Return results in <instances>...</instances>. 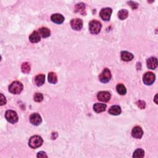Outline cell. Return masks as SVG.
<instances>
[{
	"label": "cell",
	"instance_id": "obj_1",
	"mask_svg": "<svg viewBox=\"0 0 158 158\" xmlns=\"http://www.w3.org/2000/svg\"><path fill=\"white\" fill-rule=\"evenodd\" d=\"M24 87L21 82L15 81L13 82L10 86H9V92L12 94H20L22 90H23Z\"/></svg>",
	"mask_w": 158,
	"mask_h": 158
},
{
	"label": "cell",
	"instance_id": "obj_2",
	"mask_svg": "<svg viewBox=\"0 0 158 158\" xmlns=\"http://www.w3.org/2000/svg\"><path fill=\"white\" fill-rule=\"evenodd\" d=\"M43 142V139L41 137L38 135H35V136L31 137L29 142V145L30 148L33 149L38 148L42 145Z\"/></svg>",
	"mask_w": 158,
	"mask_h": 158
},
{
	"label": "cell",
	"instance_id": "obj_3",
	"mask_svg": "<svg viewBox=\"0 0 158 158\" xmlns=\"http://www.w3.org/2000/svg\"><path fill=\"white\" fill-rule=\"evenodd\" d=\"M101 27V22L96 20L92 21L89 24V30L92 34H98L100 32Z\"/></svg>",
	"mask_w": 158,
	"mask_h": 158
},
{
	"label": "cell",
	"instance_id": "obj_4",
	"mask_svg": "<svg viewBox=\"0 0 158 158\" xmlns=\"http://www.w3.org/2000/svg\"><path fill=\"white\" fill-rule=\"evenodd\" d=\"M5 118L9 122L12 124L17 123L19 120V117H18L16 112L12 110H8L6 112Z\"/></svg>",
	"mask_w": 158,
	"mask_h": 158
},
{
	"label": "cell",
	"instance_id": "obj_5",
	"mask_svg": "<svg viewBox=\"0 0 158 158\" xmlns=\"http://www.w3.org/2000/svg\"><path fill=\"white\" fill-rule=\"evenodd\" d=\"M156 79L155 75L151 72H146L143 77V83L146 85H151L155 82Z\"/></svg>",
	"mask_w": 158,
	"mask_h": 158
},
{
	"label": "cell",
	"instance_id": "obj_6",
	"mask_svg": "<svg viewBox=\"0 0 158 158\" xmlns=\"http://www.w3.org/2000/svg\"><path fill=\"white\" fill-rule=\"evenodd\" d=\"M111 79V71L107 68H106L103 70V72L99 77V79L102 83H107Z\"/></svg>",
	"mask_w": 158,
	"mask_h": 158
},
{
	"label": "cell",
	"instance_id": "obj_7",
	"mask_svg": "<svg viewBox=\"0 0 158 158\" xmlns=\"http://www.w3.org/2000/svg\"><path fill=\"white\" fill-rule=\"evenodd\" d=\"M112 10L110 8H103L100 12V17L101 19L105 21H108L110 20V18L112 14Z\"/></svg>",
	"mask_w": 158,
	"mask_h": 158
},
{
	"label": "cell",
	"instance_id": "obj_8",
	"mask_svg": "<svg viewBox=\"0 0 158 158\" xmlns=\"http://www.w3.org/2000/svg\"><path fill=\"white\" fill-rule=\"evenodd\" d=\"M111 97V94L109 92L103 91L99 92L97 94L98 100L102 102H107L110 100Z\"/></svg>",
	"mask_w": 158,
	"mask_h": 158
},
{
	"label": "cell",
	"instance_id": "obj_9",
	"mask_svg": "<svg viewBox=\"0 0 158 158\" xmlns=\"http://www.w3.org/2000/svg\"><path fill=\"white\" fill-rule=\"evenodd\" d=\"M30 123L34 125H39L42 123V119L41 116L38 113H33L30 116Z\"/></svg>",
	"mask_w": 158,
	"mask_h": 158
},
{
	"label": "cell",
	"instance_id": "obj_10",
	"mask_svg": "<svg viewBox=\"0 0 158 158\" xmlns=\"http://www.w3.org/2000/svg\"><path fill=\"white\" fill-rule=\"evenodd\" d=\"M72 28L75 30H80L83 27V21L80 19H72L70 22Z\"/></svg>",
	"mask_w": 158,
	"mask_h": 158
},
{
	"label": "cell",
	"instance_id": "obj_11",
	"mask_svg": "<svg viewBox=\"0 0 158 158\" xmlns=\"http://www.w3.org/2000/svg\"><path fill=\"white\" fill-rule=\"evenodd\" d=\"M143 131L142 129L139 127V126H136L135 127L132 131V137L137 139H140L143 137Z\"/></svg>",
	"mask_w": 158,
	"mask_h": 158
},
{
	"label": "cell",
	"instance_id": "obj_12",
	"mask_svg": "<svg viewBox=\"0 0 158 158\" xmlns=\"http://www.w3.org/2000/svg\"><path fill=\"white\" fill-rule=\"evenodd\" d=\"M147 67L150 69L154 70L157 66V60L155 57H151L148 59L146 61Z\"/></svg>",
	"mask_w": 158,
	"mask_h": 158
},
{
	"label": "cell",
	"instance_id": "obj_13",
	"mask_svg": "<svg viewBox=\"0 0 158 158\" xmlns=\"http://www.w3.org/2000/svg\"><path fill=\"white\" fill-rule=\"evenodd\" d=\"M120 57H121V60L125 61V62H128V61H132L134 56L132 55V53H130L128 51H122L120 53Z\"/></svg>",
	"mask_w": 158,
	"mask_h": 158
},
{
	"label": "cell",
	"instance_id": "obj_14",
	"mask_svg": "<svg viewBox=\"0 0 158 158\" xmlns=\"http://www.w3.org/2000/svg\"><path fill=\"white\" fill-rule=\"evenodd\" d=\"M51 21L57 24H61L64 21V17L60 14H54L51 17Z\"/></svg>",
	"mask_w": 158,
	"mask_h": 158
},
{
	"label": "cell",
	"instance_id": "obj_15",
	"mask_svg": "<svg viewBox=\"0 0 158 158\" xmlns=\"http://www.w3.org/2000/svg\"><path fill=\"white\" fill-rule=\"evenodd\" d=\"M106 105L105 104H102V103H96L94 104L93 106V109L97 113H100L103 111L106 110Z\"/></svg>",
	"mask_w": 158,
	"mask_h": 158
},
{
	"label": "cell",
	"instance_id": "obj_16",
	"mask_svg": "<svg viewBox=\"0 0 158 158\" xmlns=\"http://www.w3.org/2000/svg\"><path fill=\"white\" fill-rule=\"evenodd\" d=\"M121 108L119 106L115 105V106H112L110 107V109H109V113L111 115L113 116H118L121 113Z\"/></svg>",
	"mask_w": 158,
	"mask_h": 158
},
{
	"label": "cell",
	"instance_id": "obj_17",
	"mask_svg": "<svg viewBox=\"0 0 158 158\" xmlns=\"http://www.w3.org/2000/svg\"><path fill=\"white\" fill-rule=\"evenodd\" d=\"M45 82V75L44 74H39L35 77V82L38 87L42 86Z\"/></svg>",
	"mask_w": 158,
	"mask_h": 158
},
{
	"label": "cell",
	"instance_id": "obj_18",
	"mask_svg": "<svg viewBox=\"0 0 158 158\" xmlns=\"http://www.w3.org/2000/svg\"><path fill=\"white\" fill-rule=\"evenodd\" d=\"M29 40L31 43H38L40 41V35L37 31H35L29 37Z\"/></svg>",
	"mask_w": 158,
	"mask_h": 158
},
{
	"label": "cell",
	"instance_id": "obj_19",
	"mask_svg": "<svg viewBox=\"0 0 158 158\" xmlns=\"http://www.w3.org/2000/svg\"><path fill=\"white\" fill-rule=\"evenodd\" d=\"M38 33L43 38H47L50 36L51 31L47 27H42L38 30Z\"/></svg>",
	"mask_w": 158,
	"mask_h": 158
},
{
	"label": "cell",
	"instance_id": "obj_20",
	"mask_svg": "<svg viewBox=\"0 0 158 158\" xmlns=\"http://www.w3.org/2000/svg\"><path fill=\"white\" fill-rule=\"evenodd\" d=\"M116 90L117 93L120 94V95H125L127 93V89H126L124 85L122 83H119L117 85Z\"/></svg>",
	"mask_w": 158,
	"mask_h": 158
},
{
	"label": "cell",
	"instance_id": "obj_21",
	"mask_svg": "<svg viewBox=\"0 0 158 158\" xmlns=\"http://www.w3.org/2000/svg\"><path fill=\"white\" fill-rule=\"evenodd\" d=\"M48 82L52 84H56L57 82V77L55 73L49 72L48 74Z\"/></svg>",
	"mask_w": 158,
	"mask_h": 158
},
{
	"label": "cell",
	"instance_id": "obj_22",
	"mask_svg": "<svg viewBox=\"0 0 158 158\" xmlns=\"http://www.w3.org/2000/svg\"><path fill=\"white\" fill-rule=\"evenodd\" d=\"M129 16V12L126 10H121L118 12V17L120 20H125Z\"/></svg>",
	"mask_w": 158,
	"mask_h": 158
},
{
	"label": "cell",
	"instance_id": "obj_23",
	"mask_svg": "<svg viewBox=\"0 0 158 158\" xmlns=\"http://www.w3.org/2000/svg\"><path fill=\"white\" fill-rule=\"evenodd\" d=\"M21 69L23 73L28 74L30 71V63L26 62H24L21 66Z\"/></svg>",
	"mask_w": 158,
	"mask_h": 158
},
{
	"label": "cell",
	"instance_id": "obj_24",
	"mask_svg": "<svg viewBox=\"0 0 158 158\" xmlns=\"http://www.w3.org/2000/svg\"><path fill=\"white\" fill-rule=\"evenodd\" d=\"M85 10V6L83 3H80L76 4V6H75V11L76 12H78L82 14H84Z\"/></svg>",
	"mask_w": 158,
	"mask_h": 158
},
{
	"label": "cell",
	"instance_id": "obj_25",
	"mask_svg": "<svg viewBox=\"0 0 158 158\" xmlns=\"http://www.w3.org/2000/svg\"><path fill=\"white\" fill-rule=\"evenodd\" d=\"M144 156V151L142 149H137L133 154V157H143Z\"/></svg>",
	"mask_w": 158,
	"mask_h": 158
},
{
	"label": "cell",
	"instance_id": "obj_26",
	"mask_svg": "<svg viewBox=\"0 0 158 158\" xmlns=\"http://www.w3.org/2000/svg\"><path fill=\"white\" fill-rule=\"evenodd\" d=\"M34 100L36 102H41L43 100V96L42 93H37L35 94L34 96Z\"/></svg>",
	"mask_w": 158,
	"mask_h": 158
},
{
	"label": "cell",
	"instance_id": "obj_27",
	"mask_svg": "<svg viewBox=\"0 0 158 158\" xmlns=\"http://www.w3.org/2000/svg\"><path fill=\"white\" fill-rule=\"evenodd\" d=\"M136 103H137V105L138 106V107L140 108L141 109H144L146 107V103L143 101L139 100Z\"/></svg>",
	"mask_w": 158,
	"mask_h": 158
},
{
	"label": "cell",
	"instance_id": "obj_28",
	"mask_svg": "<svg viewBox=\"0 0 158 158\" xmlns=\"http://www.w3.org/2000/svg\"><path fill=\"white\" fill-rule=\"evenodd\" d=\"M128 4L130 6V7L133 9V10H135V9H137L138 6V4L137 3L133 2V1H129L128 2Z\"/></svg>",
	"mask_w": 158,
	"mask_h": 158
},
{
	"label": "cell",
	"instance_id": "obj_29",
	"mask_svg": "<svg viewBox=\"0 0 158 158\" xmlns=\"http://www.w3.org/2000/svg\"><path fill=\"white\" fill-rule=\"evenodd\" d=\"M38 157H48V156L47 155L46 153L43 151H40L37 154Z\"/></svg>",
	"mask_w": 158,
	"mask_h": 158
},
{
	"label": "cell",
	"instance_id": "obj_30",
	"mask_svg": "<svg viewBox=\"0 0 158 158\" xmlns=\"http://www.w3.org/2000/svg\"><path fill=\"white\" fill-rule=\"evenodd\" d=\"M6 98L5 96H4L3 94L1 93V105L3 106L4 105H6Z\"/></svg>",
	"mask_w": 158,
	"mask_h": 158
}]
</instances>
